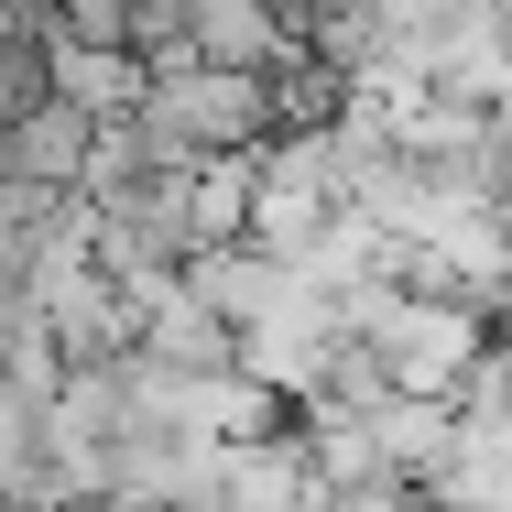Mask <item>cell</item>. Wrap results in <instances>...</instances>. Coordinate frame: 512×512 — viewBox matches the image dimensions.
Wrapping results in <instances>:
<instances>
[{
    "instance_id": "6da1fadb",
    "label": "cell",
    "mask_w": 512,
    "mask_h": 512,
    "mask_svg": "<svg viewBox=\"0 0 512 512\" xmlns=\"http://www.w3.org/2000/svg\"><path fill=\"white\" fill-rule=\"evenodd\" d=\"M131 142L186 175L218 153H262L273 142V99H262V66H197V55H153L142 66V99H131Z\"/></svg>"
},
{
    "instance_id": "277c9868",
    "label": "cell",
    "mask_w": 512,
    "mask_h": 512,
    "mask_svg": "<svg viewBox=\"0 0 512 512\" xmlns=\"http://www.w3.org/2000/svg\"><path fill=\"white\" fill-rule=\"evenodd\" d=\"M44 99H66L77 120H131L142 55H99V44H55V33H44Z\"/></svg>"
},
{
    "instance_id": "7a4b0ae2",
    "label": "cell",
    "mask_w": 512,
    "mask_h": 512,
    "mask_svg": "<svg viewBox=\"0 0 512 512\" xmlns=\"http://www.w3.org/2000/svg\"><path fill=\"white\" fill-rule=\"evenodd\" d=\"M77 164H88V120L66 99H33L0 120V186L11 197H77Z\"/></svg>"
},
{
    "instance_id": "3957f363",
    "label": "cell",
    "mask_w": 512,
    "mask_h": 512,
    "mask_svg": "<svg viewBox=\"0 0 512 512\" xmlns=\"http://www.w3.org/2000/svg\"><path fill=\"white\" fill-rule=\"evenodd\" d=\"M175 55H197V66H273V55H295V33H284L273 0H175Z\"/></svg>"
}]
</instances>
